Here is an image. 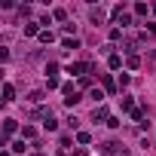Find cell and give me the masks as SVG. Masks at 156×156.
Masks as SVG:
<instances>
[{
    "label": "cell",
    "instance_id": "cell-23",
    "mask_svg": "<svg viewBox=\"0 0 156 156\" xmlns=\"http://www.w3.org/2000/svg\"><path fill=\"white\" fill-rule=\"evenodd\" d=\"M46 76H58V64H49L46 67Z\"/></svg>",
    "mask_w": 156,
    "mask_h": 156
},
{
    "label": "cell",
    "instance_id": "cell-7",
    "mask_svg": "<svg viewBox=\"0 0 156 156\" xmlns=\"http://www.w3.org/2000/svg\"><path fill=\"white\" fill-rule=\"evenodd\" d=\"M43 129H46V132H55V129H58V122H55V116H52V113L43 119Z\"/></svg>",
    "mask_w": 156,
    "mask_h": 156
},
{
    "label": "cell",
    "instance_id": "cell-24",
    "mask_svg": "<svg viewBox=\"0 0 156 156\" xmlns=\"http://www.w3.org/2000/svg\"><path fill=\"white\" fill-rule=\"evenodd\" d=\"M12 153H25V141H16L12 144Z\"/></svg>",
    "mask_w": 156,
    "mask_h": 156
},
{
    "label": "cell",
    "instance_id": "cell-8",
    "mask_svg": "<svg viewBox=\"0 0 156 156\" xmlns=\"http://www.w3.org/2000/svg\"><path fill=\"white\" fill-rule=\"evenodd\" d=\"M101 83H104V89H107V92H113V89H116V86H113V76H110V73H101Z\"/></svg>",
    "mask_w": 156,
    "mask_h": 156
},
{
    "label": "cell",
    "instance_id": "cell-17",
    "mask_svg": "<svg viewBox=\"0 0 156 156\" xmlns=\"http://www.w3.org/2000/svg\"><path fill=\"white\" fill-rule=\"evenodd\" d=\"M126 64L135 70V67H141V58H138V55H129V61H126Z\"/></svg>",
    "mask_w": 156,
    "mask_h": 156
},
{
    "label": "cell",
    "instance_id": "cell-1",
    "mask_svg": "<svg viewBox=\"0 0 156 156\" xmlns=\"http://www.w3.org/2000/svg\"><path fill=\"white\" fill-rule=\"evenodd\" d=\"M86 70H92L86 61H70L67 64V73H73V76H80V80H83V76H86Z\"/></svg>",
    "mask_w": 156,
    "mask_h": 156
},
{
    "label": "cell",
    "instance_id": "cell-16",
    "mask_svg": "<svg viewBox=\"0 0 156 156\" xmlns=\"http://www.w3.org/2000/svg\"><path fill=\"white\" fill-rule=\"evenodd\" d=\"M40 40H43V43H52L55 34H52V31H40Z\"/></svg>",
    "mask_w": 156,
    "mask_h": 156
},
{
    "label": "cell",
    "instance_id": "cell-21",
    "mask_svg": "<svg viewBox=\"0 0 156 156\" xmlns=\"http://www.w3.org/2000/svg\"><path fill=\"white\" fill-rule=\"evenodd\" d=\"M135 12L138 16H147V3H135Z\"/></svg>",
    "mask_w": 156,
    "mask_h": 156
},
{
    "label": "cell",
    "instance_id": "cell-4",
    "mask_svg": "<svg viewBox=\"0 0 156 156\" xmlns=\"http://www.w3.org/2000/svg\"><path fill=\"white\" fill-rule=\"evenodd\" d=\"M89 19H92L95 25H101V22H104V9H101V6H92V9H89Z\"/></svg>",
    "mask_w": 156,
    "mask_h": 156
},
{
    "label": "cell",
    "instance_id": "cell-12",
    "mask_svg": "<svg viewBox=\"0 0 156 156\" xmlns=\"http://www.w3.org/2000/svg\"><path fill=\"white\" fill-rule=\"evenodd\" d=\"M61 92H64L67 98H73V95H80V92H76V89H73V83H64V86H61Z\"/></svg>",
    "mask_w": 156,
    "mask_h": 156
},
{
    "label": "cell",
    "instance_id": "cell-9",
    "mask_svg": "<svg viewBox=\"0 0 156 156\" xmlns=\"http://www.w3.org/2000/svg\"><path fill=\"white\" fill-rule=\"evenodd\" d=\"M61 46H64V49H80V40H76V37H73V40H70V37H64V40H61Z\"/></svg>",
    "mask_w": 156,
    "mask_h": 156
},
{
    "label": "cell",
    "instance_id": "cell-11",
    "mask_svg": "<svg viewBox=\"0 0 156 156\" xmlns=\"http://www.w3.org/2000/svg\"><path fill=\"white\" fill-rule=\"evenodd\" d=\"M12 95H16L12 83H3V101H12Z\"/></svg>",
    "mask_w": 156,
    "mask_h": 156
},
{
    "label": "cell",
    "instance_id": "cell-20",
    "mask_svg": "<svg viewBox=\"0 0 156 156\" xmlns=\"http://www.w3.org/2000/svg\"><path fill=\"white\" fill-rule=\"evenodd\" d=\"M46 86L49 89H58V76H46Z\"/></svg>",
    "mask_w": 156,
    "mask_h": 156
},
{
    "label": "cell",
    "instance_id": "cell-6",
    "mask_svg": "<svg viewBox=\"0 0 156 156\" xmlns=\"http://www.w3.org/2000/svg\"><path fill=\"white\" fill-rule=\"evenodd\" d=\"M122 110H126V113L135 110V98H132V95H122Z\"/></svg>",
    "mask_w": 156,
    "mask_h": 156
},
{
    "label": "cell",
    "instance_id": "cell-26",
    "mask_svg": "<svg viewBox=\"0 0 156 156\" xmlns=\"http://www.w3.org/2000/svg\"><path fill=\"white\" fill-rule=\"evenodd\" d=\"M150 34H153V37H156V22H153V25H150Z\"/></svg>",
    "mask_w": 156,
    "mask_h": 156
},
{
    "label": "cell",
    "instance_id": "cell-18",
    "mask_svg": "<svg viewBox=\"0 0 156 156\" xmlns=\"http://www.w3.org/2000/svg\"><path fill=\"white\" fill-rule=\"evenodd\" d=\"M28 101H34V104H40V101H43V92H40V89H37V92H31V95H28Z\"/></svg>",
    "mask_w": 156,
    "mask_h": 156
},
{
    "label": "cell",
    "instance_id": "cell-3",
    "mask_svg": "<svg viewBox=\"0 0 156 156\" xmlns=\"http://www.w3.org/2000/svg\"><path fill=\"white\" fill-rule=\"evenodd\" d=\"M116 147H119V144H113V141H107V144H101V153H104V156H122V153H119Z\"/></svg>",
    "mask_w": 156,
    "mask_h": 156
},
{
    "label": "cell",
    "instance_id": "cell-19",
    "mask_svg": "<svg viewBox=\"0 0 156 156\" xmlns=\"http://www.w3.org/2000/svg\"><path fill=\"white\" fill-rule=\"evenodd\" d=\"M76 141H80V144H89L92 138H89V132H76Z\"/></svg>",
    "mask_w": 156,
    "mask_h": 156
},
{
    "label": "cell",
    "instance_id": "cell-14",
    "mask_svg": "<svg viewBox=\"0 0 156 156\" xmlns=\"http://www.w3.org/2000/svg\"><path fill=\"white\" fill-rule=\"evenodd\" d=\"M129 116H132V119H135V122H144V110H141V107H135V110H132V113H129Z\"/></svg>",
    "mask_w": 156,
    "mask_h": 156
},
{
    "label": "cell",
    "instance_id": "cell-27",
    "mask_svg": "<svg viewBox=\"0 0 156 156\" xmlns=\"http://www.w3.org/2000/svg\"><path fill=\"white\" fill-rule=\"evenodd\" d=\"M34 156H43V153H34Z\"/></svg>",
    "mask_w": 156,
    "mask_h": 156
},
{
    "label": "cell",
    "instance_id": "cell-25",
    "mask_svg": "<svg viewBox=\"0 0 156 156\" xmlns=\"http://www.w3.org/2000/svg\"><path fill=\"white\" fill-rule=\"evenodd\" d=\"M73 156H89V150H86V147H76V150H73Z\"/></svg>",
    "mask_w": 156,
    "mask_h": 156
},
{
    "label": "cell",
    "instance_id": "cell-10",
    "mask_svg": "<svg viewBox=\"0 0 156 156\" xmlns=\"http://www.w3.org/2000/svg\"><path fill=\"white\" fill-rule=\"evenodd\" d=\"M25 34H28V37H34V34L40 37V28H37V22H28V25H25Z\"/></svg>",
    "mask_w": 156,
    "mask_h": 156
},
{
    "label": "cell",
    "instance_id": "cell-2",
    "mask_svg": "<svg viewBox=\"0 0 156 156\" xmlns=\"http://www.w3.org/2000/svg\"><path fill=\"white\" fill-rule=\"evenodd\" d=\"M16 129H19V126H16V119H6V122H3V147H6V141H9V135H12Z\"/></svg>",
    "mask_w": 156,
    "mask_h": 156
},
{
    "label": "cell",
    "instance_id": "cell-15",
    "mask_svg": "<svg viewBox=\"0 0 156 156\" xmlns=\"http://www.w3.org/2000/svg\"><path fill=\"white\" fill-rule=\"evenodd\" d=\"M34 135H37V132H34V126H25V129H22V141H25V138H28V141H31V138H34Z\"/></svg>",
    "mask_w": 156,
    "mask_h": 156
},
{
    "label": "cell",
    "instance_id": "cell-28",
    "mask_svg": "<svg viewBox=\"0 0 156 156\" xmlns=\"http://www.w3.org/2000/svg\"><path fill=\"white\" fill-rule=\"evenodd\" d=\"M153 12H156V6H153Z\"/></svg>",
    "mask_w": 156,
    "mask_h": 156
},
{
    "label": "cell",
    "instance_id": "cell-22",
    "mask_svg": "<svg viewBox=\"0 0 156 156\" xmlns=\"http://www.w3.org/2000/svg\"><path fill=\"white\" fill-rule=\"evenodd\" d=\"M52 19H58V22H64V19H67V12H64V9H55V12H52Z\"/></svg>",
    "mask_w": 156,
    "mask_h": 156
},
{
    "label": "cell",
    "instance_id": "cell-13",
    "mask_svg": "<svg viewBox=\"0 0 156 156\" xmlns=\"http://www.w3.org/2000/svg\"><path fill=\"white\" fill-rule=\"evenodd\" d=\"M107 64H110V67H113V70H116V67H119V64H122V58H119V55H116V52H110V58H107Z\"/></svg>",
    "mask_w": 156,
    "mask_h": 156
},
{
    "label": "cell",
    "instance_id": "cell-5",
    "mask_svg": "<svg viewBox=\"0 0 156 156\" xmlns=\"http://www.w3.org/2000/svg\"><path fill=\"white\" fill-rule=\"evenodd\" d=\"M92 119H95V122H101V119H110V116H107V107H104V104H98V107H95V113H92Z\"/></svg>",
    "mask_w": 156,
    "mask_h": 156
}]
</instances>
